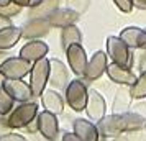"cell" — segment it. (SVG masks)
I'll list each match as a JSON object with an SVG mask.
<instances>
[{
  "instance_id": "cell-1",
  "label": "cell",
  "mask_w": 146,
  "mask_h": 141,
  "mask_svg": "<svg viewBox=\"0 0 146 141\" xmlns=\"http://www.w3.org/2000/svg\"><path fill=\"white\" fill-rule=\"evenodd\" d=\"M145 120L136 112H125V113H113L108 117H104L100 121H97L100 138H117L118 134L125 131H136L145 126Z\"/></svg>"
},
{
  "instance_id": "cell-2",
  "label": "cell",
  "mask_w": 146,
  "mask_h": 141,
  "mask_svg": "<svg viewBox=\"0 0 146 141\" xmlns=\"http://www.w3.org/2000/svg\"><path fill=\"white\" fill-rule=\"evenodd\" d=\"M49 67H51V59H48L46 56L33 62L30 71V85L33 90V97H41V94L44 92L46 84L49 81Z\"/></svg>"
},
{
  "instance_id": "cell-3",
  "label": "cell",
  "mask_w": 146,
  "mask_h": 141,
  "mask_svg": "<svg viewBox=\"0 0 146 141\" xmlns=\"http://www.w3.org/2000/svg\"><path fill=\"white\" fill-rule=\"evenodd\" d=\"M38 103L35 102H21V105L13 108L7 118V126L18 130V128H25L31 120L38 117Z\"/></svg>"
},
{
  "instance_id": "cell-4",
  "label": "cell",
  "mask_w": 146,
  "mask_h": 141,
  "mask_svg": "<svg viewBox=\"0 0 146 141\" xmlns=\"http://www.w3.org/2000/svg\"><path fill=\"white\" fill-rule=\"evenodd\" d=\"M107 54L108 58L121 66L131 67L133 66V51L120 36H108L107 38Z\"/></svg>"
},
{
  "instance_id": "cell-5",
  "label": "cell",
  "mask_w": 146,
  "mask_h": 141,
  "mask_svg": "<svg viewBox=\"0 0 146 141\" xmlns=\"http://www.w3.org/2000/svg\"><path fill=\"white\" fill-rule=\"evenodd\" d=\"M87 97H89V90H87V85H86L84 81L74 79V81H71L67 84L66 102L74 112H82V110H86Z\"/></svg>"
},
{
  "instance_id": "cell-6",
  "label": "cell",
  "mask_w": 146,
  "mask_h": 141,
  "mask_svg": "<svg viewBox=\"0 0 146 141\" xmlns=\"http://www.w3.org/2000/svg\"><path fill=\"white\" fill-rule=\"evenodd\" d=\"M33 62H30L25 58H7L0 64V72L5 79H23L27 74H30Z\"/></svg>"
},
{
  "instance_id": "cell-7",
  "label": "cell",
  "mask_w": 146,
  "mask_h": 141,
  "mask_svg": "<svg viewBox=\"0 0 146 141\" xmlns=\"http://www.w3.org/2000/svg\"><path fill=\"white\" fill-rule=\"evenodd\" d=\"M66 56H67V62H69V67L76 75H84L87 69V54L84 51V48L80 46V43H74L66 49Z\"/></svg>"
},
{
  "instance_id": "cell-8",
  "label": "cell",
  "mask_w": 146,
  "mask_h": 141,
  "mask_svg": "<svg viewBox=\"0 0 146 141\" xmlns=\"http://www.w3.org/2000/svg\"><path fill=\"white\" fill-rule=\"evenodd\" d=\"M105 110H107V103L104 95H100L95 89H90L86 105V113L89 117V120H92L94 123L100 121L105 117Z\"/></svg>"
},
{
  "instance_id": "cell-9",
  "label": "cell",
  "mask_w": 146,
  "mask_h": 141,
  "mask_svg": "<svg viewBox=\"0 0 146 141\" xmlns=\"http://www.w3.org/2000/svg\"><path fill=\"white\" fill-rule=\"evenodd\" d=\"M36 118H38V131L43 134V138L49 141L56 140L59 134V123L56 115L44 110V112H40Z\"/></svg>"
},
{
  "instance_id": "cell-10",
  "label": "cell",
  "mask_w": 146,
  "mask_h": 141,
  "mask_svg": "<svg viewBox=\"0 0 146 141\" xmlns=\"http://www.w3.org/2000/svg\"><path fill=\"white\" fill-rule=\"evenodd\" d=\"M2 87L15 99V102H28L33 97L31 85L23 82V79H5Z\"/></svg>"
},
{
  "instance_id": "cell-11",
  "label": "cell",
  "mask_w": 146,
  "mask_h": 141,
  "mask_svg": "<svg viewBox=\"0 0 146 141\" xmlns=\"http://www.w3.org/2000/svg\"><path fill=\"white\" fill-rule=\"evenodd\" d=\"M107 66H108V54L104 53V51H97V53L92 54V58L87 62V69H86V77L87 81H97L100 75L107 71Z\"/></svg>"
},
{
  "instance_id": "cell-12",
  "label": "cell",
  "mask_w": 146,
  "mask_h": 141,
  "mask_svg": "<svg viewBox=\"0 0 146 141\" xmlns=\"http://www.w3.org/2000/svg\"><path fill=\"white\" fill-rule=\"evenodd\" d=\"M131 67L121 66V64H117V62H112L107 66V75L110 77V81L115 82V84H120V85H130L131 87L135 81L138 79L133 71H130Z\"/></svg>"
},
{
  "instance_id": "cell-13",
  "label": "cell",
  "mask_w": 146,
  "mask_h": 141,
  "mask_svg": "<svg viewBox=\"0 0 146 141\" xmlns=\"http://www.w3.org/2000/svg\"><path fill=\"white\" fill-rule=\"evenodd\" d=\"M48 84L58 90H66L67 84H69V72H67L64 62H61L59 59H51Z\"/></svg>"
},
{
  "instance_id": "cell-14",
  "label": "cell",
  "mask_w": 146,
  "mask_h": 141,
  "mask_svg": "<svg viewBox=\"0 0 146 141\" xmlns=\"http://www.w3.org/2000/svg\"><path fill=\"white\" fill-rule=\"evenodd\" d=\"M51 23L48 18H30L25 26L21 28V36L28 38V40H35V38H41L44 34L49 33L51 30Z\"/></svg>"
},
{
  "instance_id": "cell-15",
  "label": "cell",
  "mask_w": 146,
  "mask_h": 141,
  "mask_svg": "<svg viewBox=\"0 0 146 141\" xmlns=\"http://www.w3.org/2000/svg\"><path fill=\"white\" fill-rule=\"evenodd\" d=\"M120 38L131 49H146V28L126 26L120 31Z\"/></svg>"
},
{
  "instance_id": "cell-16",
  "label": "cell",
  "mask_w": 146,
  "mask_h": 141,
  "mask_svg": "<svg viewBox=\"0 0 146 141\" xmlns=\"http://www.w3.org/2000/svg\"><path fill=\"white\" fill-rule=\"evenodd\" d=\"M48 51H49V48H48L46 43L35 38V40H30L27 44H23V48L20 49V56L28 59L30 62H35V61L44 58L48 54Z\"/></svg>"
},
{
  "instance_id": "cell-17",
  "label": "cell",
  "mask_w": 146,
  "mask_h": 141,
  "mask_svg": "<svg viewBox=\"0 0 146 141\" xmlns=\"http://www.w3.org/2000/svg\"><path fill=\"white\" fill-rule=\"evenodd\" d=\"M74 133L79 136L80 141H97L100 140V133L97 125L92 120L89 121L86 118H77L74 121Z\"/></svg>"
},
{
  "instance_id": "cell-18",
  "label": "cell",
  "mask_w": 146,
  "mask_h": 141,
  "mask_svg": "<svg viewBox=\"0 0 146 141\" xmlns=\"http://www.w3.org/2000/svg\"><path fill=\"white\" fill-rule=\"evenodd\" d=\"M48 20L54 28H64L69 26V25H74L79 20V13L76 10H71V8H56L48 17Z\"/></svg>"
},
{
  "instance_id": "cell-19",
  "label": "cell",
  "mask_w": 146,
  "mask_h": 141,
  "mask_svg": "<svg viewBox=\"0 0 146 141\" xmlns=\"http://www.w3.org/2000/svg\"><path fill=\"white\" fill-rule=\"evenodd\" d=\"M41 103H43L44 110H48V112H51L54 115L62 113V110H64L62 97L56 90H53V89H48V90L44 89V92L41 94Z\"/></svg>"
},
{
  "instance_id": "cell-20",
  "label": "cell",
  "mask_w": 146,
  "mask_h": 141,
  "mask_svg": "<svg viewBox=\"0 0 146 141\" xmlns=\"http://www.w3.org/2000/svg\"><path fill=\"white\" fill-rule=\"evenodd\" d=\"M21 38V30L13 25L0 28V51H7L10 48H13L18 40Z\"/></svg>"
},
{
  "instance_id": "cell-21",
  "label": "cell",
  "mask_w": 146,
  "mask_h": 141,
  "mask_svg": "<svg viewBox=\"0 0 146 141\" xmlns=\"http://www.w3.org/2000/svg\"><path fill=\"white\" fill-rule=\"evenodd\" d=\"M126 87H130V85H125L123 89H120L117 95H115V99H113V113H125V112H130V108H131V90H128Z\"/></svg>"
},
{
  "instance_id": "cell-22",
  "label": "cell",
  "mask_w": 146,
  "mask_h": 141,
  "mask_svg": "<svg viewBox=\"0 0 146 141\" xmlns=\"http://www.w3.org/2000/svg\"><path fill=\"white\" fill-rule=\"evenodd\" d=\"M56 8H59V2L58 0H43L38 5L30 7L28 17L30 18H48Z\"/></svg>"
},
{
  "instance_id": "cell-23",
  "label": "cell",
  "mask_w": 146,
  "mask_h": 141,
  "mask_svg": "<svg viewBox=\"0 0 146 141\" xmlns=\"http://www.w3.org/2000/svg\"><path fill=\"white\" fill-rule=\"evenodd\" d=\"M80 41H82V33H80L79 28L76 26V23L62 28V31H61V46H62L64 51H66L71 44L80 43Z\"/></svg>"
},
{
  "instance_id": "cell-24",
  "label": "cell",
  "mask_w": 146,
  "mask_h": 141,
  "mask_svg": "<svg viewBox=\"0 0 146 141\" xmlns=\"http://www.w3.org/2000/svg\"><path fill=\"white\" fill-rule=\"evenodd\" d=\"M130 90H131L133 99H146V71L141 72V75L135 81Z\"/></svg>"
},
{
  "instance_id": "cell-25",
  "label": "cell",
  "mask_w": 146,
  "mask_h": 141,
  "mask_svg": "<svg viewBox=\"0 0 146 141\" xmlns=\"http://www.w3.org/2000/svg\"><path fill=\"white\" fill-rule=\"evenodd\" d=\"M13 102H15L13 97L8 94L3 87H0V115L2 117L8 115L13 110Z\"/></svg>"
},
{
  "instance_id": "cell-26",
  "label": "cell",
  "mask_w": 146,
  "mask_h": 141,
  "mask_svg": "<svg viewBox=\"0 0 146 141\" xmlns=\"http://www.w3.org/2000/svg\"><path fill=\"white\" fill-rule=\"evenodd\" d=\"M21 8L23 7H20L18 3L10 2V3H7V5H0V15H3V17H7V18H12V17L20 13Z\"/></svg>"
},
{
  "instance_id": "cell-27",
  "label": "cell",
  "mask_w": 146,
  "mask_h": 141,
  "mask_svg": "<svg viewBox=\"0 0 146 141\" xmlns=\"http://www.w3.org/2000/svg\"><path fill=\"white\" fill-rule=\"evenodd\" d=\"M135 61H136L138 69L145 71V67H146V49H139V53L133 56V62H135Z\"/></svg>"
},
{
  "instance_id": "cell-28",
  "label": "cell",
  "mask_w": 146,
  "mask_h": 141,
  "mask_svg": "<svg viewBox=\"0 0 146 141\" xmlns=\"http://www.w3.org/2000/svg\"><path fill=\"white\" fill-rule=\"evenodd\" d=\"M113 3H115L117 8H118L120 12H123V13H130L131 8H133L131 0H113Z\"/></svg>"
},
{
  "instance_id": "cell-29",
  "label": "cell",
  "mask_w": 146,
  "mask_h": 141,
  "mask_svg": "<svg viewBox=\"0 0 146 141\" xmlns=\"http://www.w3.org/2000/svg\"><path fill=\"white\" fill-rule=\"evenodd\" d=\"M25 138L20 136V134H15V133H10V134H3L0 136V141H23Z\"/></svg>"
},
{
  "instance_id": "cell-30",
  "label": "cell",
  "mask_w": 146,
  "mask_h": 141,
  "mask_svg": "<svg viewBox=\"0 0 146 141\" xmlns=\"http://www.w3.org/2000/svg\"><path fill=\"white\" fill-rule=\"evenodd\" d=\"M25 128H27V131H30V133H35V131H38V118L31 120Z\"/></svg>"
},
{
  "instance_id": "cell-31",
  "label": "cell",
  "mask_w": 146,
  "mask_h": 141,
  "mask_svg": "<svg viewBox=\"0 0 146 141\" xmlns=\"http://www.w3.org/2000/svg\"><path fill=\"white\" fill-rule=\"evenodd\" d=\"M131 3L138 10H146V0H131Z\"/></svg>"
},
{
  "instance_id": "cell-32",
  "label": "cell",
  "mask_w": 146,
  "mask_h": 141,
  "mask_svg": "<svg viewBox=\"0 0 146 141\" xmlns=\"http://www.w3.org/2000/svg\"><path fill=\"white\" fill-rule=\"evenodd\" d=\"M62 141H80V140L76 133H64L62 134Z\"/></svg>"
},
{
  "instance_id": "cell-33",
  "label": "cell",
  "mask_w": 146,
  "mask_h": 141,
  "mask_svg": "<svg viewBox=\"0 0 146 141\" xmlns=\"http://www.w3.org/2000/svg\"><path fill=\"white\" fill-rule=\"evenodd\" d=\"M135 112L139 113L143 118H146V103H139V105H136V107H135Z\"/></svg>"
},
{
  "instance_id": "cell-34",
  "label": "cell",
  "mask_w": 146,
  "mask_h": 141,
  "mask_svg": "<svg viewBox=\"0 0 146 141\" xmlns=\"http://www.w3.org/2000/svg\"><path fill=\"white\" fill-rule=\"evenodd\" d=\"M7 25H12V23H10V20H8L7 17H3V15H0V28L7 26Z\"/></svg>"
},
{
  "instance_id": "cell-35",
  "label": "cell",
  "mask_w": 146,
  "mask_h": 141,
  "mask_svg": "<svg viewBox=\"0 0 146 141\" xmlns=\"http://www.w3.org/2000/svg\"><path fill=\"white\" fill-rule=\"evenodd\" d=\"M12 2L18 3L20 7H30V2H31V0H12Z\"/></svg>"
},
{
  "instance_id": "cell-36",
  "label": "cell",
  "mask_w": 146,
  "mask_h": 141,
  "mask_svg": "<svg viewBox=\"0 0 146 141\" xmlns=\"http://www.w3.org/2000/svg\"><path fill=\"white\" fill-rule=\"evenodd\" d=\"M40 2H43V0H31V2H30V7H35V5H38Z\"/></svg>"
},
{
  "instance_id": "cell-37",
  "label": "cell",
  "mask_w": 146,
  "mask_h": 141,
  "mask_svg": "<svg viewBox=\"0 0 146 141\" xmlns=\"http://www.w3.org/2000/svg\"><path fill=\"white\" fill-rule=\"evenodd\" d=\"M10 2H12V0H0V5H7Z\"/></svg>"
},
{
  "instance_id": "cell-38",
  "label": "cell",
  "mask_w": 146,
  "mask_h": 141,
  "mask_svg": "<svg viewBox=\"0 0 146 141\" xmlns=\"http://www.w3.org/2000/svg\"><path fill=\"white\" fill-rule=\"evenodd\" d=\"M3 81H5V77H3V75H2V72H0V87H2V85H3Z\"/></svg>"
}]
</instances>
